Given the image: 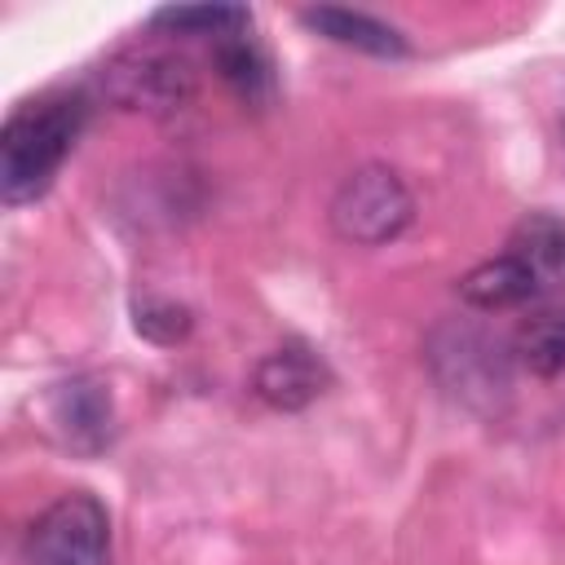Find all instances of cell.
Returning <instances> with one entry per match:
<instances>
[{
    "mask_svg": "<svg viewBox=\"0 0 565 565\" xmlns=\"http://www.w3.org/2000/svg\"><path fill=\"white\" fill-rule=\"evenodd\" d=\"M331 388V366L300 340L269 349L252 366V393L274 411H305Z\"/></svg>",
    "mask_w": 565,
    "mask_h": 565,
    "instance_id": "8992f818",
    "label": "cell"
},
{
    "mask_svg": "<svg viewBox=\"0 0 565 565\" xmlns=\"http://www.w3.org/2000/svg\"><path fill=\"white\" fill-rule=\"evenodd\" d=\"M300 22L309 31H318L322 40H335L344 49H358V53H371V57H406V35L362 9H344V4H313V9H300Z\"/></svg>",
    "mask_w": 565,
    "mask_h": 565,
    "instance_id": "ba28073f",
    "label": "cell"
},
{
    "mask_svg": "<svg viewBox=\"0 0 565 565\" xmlns=\"http://www.w3.org/2000/svg\"><path fill=\"white\" fill-rule=\"evenodd\" d=\"M561 132H565V115H561Z\"/></svg>",
    "mask_w": 565,
    "mask_h": 565,
    "instance_id": "9a60e30c",
    "label": "cell"
},
{
    "mask_svg": "<svg viewBox=\"0 0 565 565\" xmlns=\"http://www.w3.org/2000/svg\"><path fill=\"white\" fill-rule=\"evenodd\" d=\"M212 62L221 71V79L238 93V102L247 106H265L274 97V66H269V53L243 31V35H230V40H216L212 44Z\"/></svg>",
    "mask_w": 565,
    "mask_h": 565,
    "instance_id": "8fae6325",
    "label": "cell"
},
{
    "mask_svg": "<svg viewBox=\"0 0 565 565\" xmlns=\"http://www.w3.org/2000/svg\"><path fill=\"white\" fill-rule=\"evenodd\" d=\"M508 252L534 274L539 291H565V216L556 212H530L512 238Z\"/></svg>",
    "mask_w": 565,
    "mask_h": 565,
    "instance_id": "9c48e42d",
    "label": "cell"
},
{
    "mask_svg": "<svg viewBox=\"0 0 565 565\" xmlns=\"http://www.w3.org/2000/svg\"><path fill=\"white\" fill-rule=\"evenodd\" d=\"M22 565H110V512L97 494H57L22 534Z\"/></svg>",
    "mask_w": 565,
    "mask_h": 565,
    "instance_id": "277c9868",
    "label": "cell"
},
{
    "mask_svg": "<svg viewBox=\"0 0 565 565\" xmlns=\"http://www.w3.org/2000/svg\"><path fill=\"white\" fill-rule=\"evenodd\" d=\"M516 358L525 371L552 380L565 375V309H543L516 331Z\"/></svg>",
    "mask_w": 565,
    "mask_h": 565,
    "instance_id": "4fadbf2b",
    "label": "cell"
},
{
    "mask_svg": "<svg viewBox=\"0 0 565 565\" xmlns=\"http://www.w3.org/2000/svg\"><path fill=\"white\" fill-rule=\"evenodd\" d=\"M49 419L62 433V441L71 450H84V455L106 450L110 446V433H115L110 393L93 375H75V380L53 384L49 388Z\"/></svg>",
    "mask_w": 565,
    "mask_h": 565,
    "instance_id": "52a82bcc",
    "label": "cell"
},
{
    "mask_svg": "<svg viewBox=\"0 0 565 565\" xmlns=\"http://www.w3.org/2000/svg\"><path fill=\"white\" fill-rule=\"evenodd\" d=\"M137 331L154 344H177L190 335V309L177 300H146L137 305Z\"/></svg>",
    "mask_w": 565,
    "mask_h": 565,
    "instance_id": "5bb4252c",
    "label": "cell"
},
{
    "mask_svg": "<svg viewBox=\"0 0 565 565\" xmlns=\"http://www.w3.org/2000/svg\"><path fill=\"white\" fill-rule=\"evenodd\" d=\"M327 221L335 238L349 247H384L415 221V194L397 168L362 163L335 185L327 203Z\"/></svg>",
    "mask_w": 565,
    "mask_h": 565,
    "instance_id": "3957f363",
    "label": "cell"
},
{
    "mask_svg": "<svg viewBox=\"0 0 565 565\" xmlns=\"http://www.w3.org/2000/svg\"><path fill=\"white\" fill-rule=\"evenodd\" d=\"M534 296H543V291H539L534 274H530L512 252L490 256V260L472 265V269L459 278V300L472 305V309H486V313H494V309H516V305H525V300H534Z\"/></svg>",
    "mask_w": 565,
    "mask_h": 565,
    "instance_id": "30bf717a",
    "label": "cell"
},
{
    "mask_svg": "<svg viewBox=\"0 0 565 565\" xmlns=\"http://www.w3.org/2000/svg\"><path fill=\"white\" fill-rule=\"evenodd\" d=\"M512 344L472 318H446L424 340V362L437 384L468 411L499 415L512 397Z\"/></svg>",
    "mask_w": 565,
    "mask_h": 565,
    "instance_id": "7a4b0ae2",
    "label": "cell"
},
{
    "mask_svg": "<svg viewBox=\"0 0 565 565\" xmlns=\"http://www.w3.org/2000/svg\"><path fill=\"white\" fill-rule=\"evenodd\" d=\"M88 124L84 93H44L18 102L0 128V194L9 207L40 199Z\"/></svg>",
    "mask_w": 565,
    "mask_h": 565,
    "instance_id": "6da1fadb",
    "label": "cell"
},
{
    "mask_svg": "<svg viewBox=\"0 0 565 565\" xmlns=\"http://www.w3.org/2000/svg\"><path fill=\"white\" fill-rule=\"evenodd\" d=\"M150 26L168 35H212L216 44V40L243 35L252 26V9L247 4H168V9H154Z\"/></svg>",
    "mask_w": 565,
    "mask_h": 565,
    "instance_id": "7c38bea8",
    "label": "cell"
},
{
    "mask_svg": "<svg viewBox=\"0 0 565 565\" xmlns=\"http://www.w3.org/2000/svg\"><path fill=\"white\" fill-rule=\"evenodd\" d=\"M194 66L172 53V49H124L102 66V93L119 110H141V115H177L194 102Z\"/></svg>",
    "mask_w": 565,
    "mask_h": 565,
    "instance_id": "5b68a950",
    "label": "cell"
}]
</instances>
